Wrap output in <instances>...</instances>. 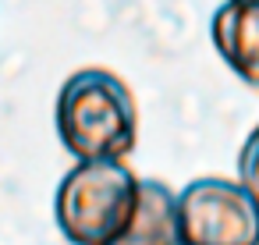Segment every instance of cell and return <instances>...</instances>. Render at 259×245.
I'll return each mask as SVG.
<instances>
[{
    "label": "cell",
    "mask_w": 259,
    "mask_h": 245,
    "mask_svg": "<svg viewBox=\"0 0 259 245\" xmlns=\"http://www.w3.org/2000/svg\"><path fill=\"white\" fill-rule=\"evenodd\" d=\"M54 125L75 160H121L139 139V107L124 78L107 68H82L64 78Z\"/></svg>",
    "instance_id": "1"
},
{
    "label": "cell",
    "mask_w": 259,
    "mask_h": 245,
    "mask_svg": "<svg viewBox=\"0 0 259 245\" xmlns=\"http://www.w3.org/2000/svg\"><path fill=\"white\" fill-rule=\"evenodd\" d=\"M178 195L160 178H139L135 210L114 245H178Z\"/></svg>",
    "instance_id": "5"
},
{
    "label": "cell",
    "mask_w": 259,
    "mask_h": 245,
    "mask_svg": "<svg viewBox=\"0 0 259 245\" xmlns=\"http://www.w3.org/2000/svg\"><path fill=\"white\" fill-rule=\"evenodd\" d=\"M238 181L259 199V125L248 132V139L238 153Z\"/></svg>",
    "instance_id": "6"
},
{
    "label": "cell",
    "mask_w": 259,
    "mask_h": 245,
    "mask_svg": "<svg viewBox=\"0 0 259 245\" xmlns=\"http://www.w3.org/2000/svg\"><path fill=\"white\" fill-rule=\"evenodd\" d=\"M241 4H259V0H241Z\"/></svg>",
    "instance_id": "7"
},
{
    "label": "cell",
    "mask_w": 259,
    "mask_h": 245,
    "mask_svg": "<svg viewBox=\"0 0 259 245\" xmlns=\"http://www.w3.org/2000/svg\"><path fill=\"white\" fill-rule=\"evenodd\" d=\"M209 36L224 64L252 89H259V4L227 0L213 11Z\"/></svg>",
    "instance_id": "4"
},
{
    "label": "cell",
    "mask_w": 259,
    "mask_h": 245,
    "mask_svg": "<svg viewBox=\"0 0 259 245\" xmlns=\"http://www.w3.org/2000/svg\"><path fill=\"white\" fill-rule=\"evenodd\" d=\"M178 245H188V241H178Z\"/></svg>",
    "instance_id": "8"
},
{
    "label": "cell",
    "mask_w": 259,
    "mask_h": 245,
    "mask_svg": "<svg viewBox=\"0 0 259 245\" xmlns=\"http://www.w3.org/2000/svg\"><path fill=\"white\" fill-rule=\"evenodd\" d=\"M139 174L124 160H78L57 185L54 220L71 245H114L135 210Z\"/></svg>",
    "instance_id": "2"
},
{
    "label": "cell",
    "mask_w": 259,
    "mask_h": 245,
    "mask_svg": "<svg viewBox=\"0 0 259 245\" xmlns=\"http://www.w3.org/2000/svg\"><path fill=\"white\" fill-rule=\"evenodd\" d=\"M178 227L188 245H259V199L231 178H195L178 192Z\"/></svg>",
    "instance_id": "3"
}]
</instances>
